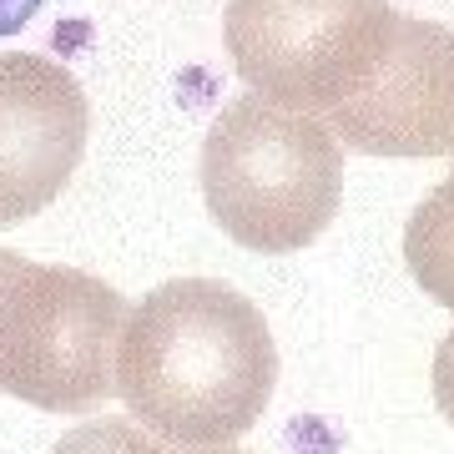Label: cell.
<instances>
[{"mask_svg":"<svg viewBox=\"0 0 454 454\" xmlns=\"http://www.w3.org/2000/svg\"><path fill=\"white\" fill-rule=\"evenodd\" d=\"M399 11L389 0H227L232 71L288 112H333L389 61Z\"/></svg>","mask_w":454,"mask_h":454,"instance_id":"obj_4","label":"cell"},{"mask_svg":"<svg viewBox=\"0 0 454 454\" xmlns=\"http://www.w3.org/2000/svg\"><path fill=\"white\" fill-rule=\"evenodd\" d=\"M197 454H243V450H227V444H217V450H197Z\"/></svg>","mask_w":454,"mask_h":454,"instance_id":"obj_12","label":"cell"},{"mask_svg":"<svg viewBox=\"0 0 454 454\" xmlns=\"http://www.w3.org/2000/svg\"><path fill=\"white\" fill-rule=\"evenodd\" d=\"M278 348L258 303L217 278H172L127 313L116 343L121 404L167 444L217 450L268 414Z\"/></svg>","mask_w":454,"mask_h":454,"instance_id":"obj_1","label":"cell"},{"mask_svg":"<svg viewBox=\"0 0 454 454\" xmlns=\"http://www.w3.org/2000/svg\"><path fill=\"white\" fill-rule=\"evenodd\" d=\"M434 404H439V414L454 424V328L434 348Z\"/></svg>","mask_w":454,"mask_h":454,"instance_id":"obj_9","label":"cell"},{"mask_svg":"<svg viewBox=\"0 0 454 454\" xmlns=\"http://www.w3.org/2000/svg\"><path fill=\"white\" fill-rule=\"evenodd\" d=\"M404 262L439 309L454 313V167L404 227Z\"/></svg>","mask_w":454,"mask_h":454,"instance_id":"obj_7","label":"cell"},{"mask_svg":"<svg viewBox=\"0 0 454 454\" xmlns=\"http://www.w3.org/2000/svg\"><path fill=\"white\" fill-rule=\"evenodd\" d=\"M51 0H0V35H16L20 26H31Z\"/></svg>","mask_w":454,"mask_h":454,"instance_id":"obj_10","label":"cell"},{"mask_svg":"<svg viewBox=\"0 0 454 454\" xmlns=\"http://www.w3.org/2000/svg\"><path fill=\"white\" fill-rule=\"evenodd\" d=\"M328 131L364 157H454V31L399 16L389 61L328 112Z\"/></svg>","mask_w":454,"mask_h":454,"instance_id":"obj_5","label":"cell"},{"mask_svg":"<svg viewBox=\"0 0 454 454\" xmlns=\"http://www.w3.org/2000/svg\"><path fill=\"white\" fill-rule=\"evenodd\" d=\"M127 298L82 273L26 262L0 298V394L46 414H91L116 394Z\"/></svg>","mask_w":454,"mask_h":454,"instance_id":"obj_3","label":"cell"},{"mask_svg":"<svg viewBox=\"0 0 454 454\" xmlns=\"http://www.w3.org/2000/svg\"><path fill=\"white\" fill-rule=\"evenodd\" d=\"M51 454H167V450L152 434H142V424L91 419V424H82V429H71Z\"/></svg>","mask_w":454,"mask_h":454,"instance_id":"obj_8","label":"cell"},{"mask_svg":"<svg viewBox=\"0 0 454 454\" xmlns=\"http://www.w3.org/2000/svg\"><path fill=\"white\" fill-rule=\"evenodd\" d=\"M91 106L66 66L26 51L0 56V227L46 212L82 167Z\"/></svg>","mask_w":454,"mask_h":454,"instance_id":"obj_6","label":"cell"},{"mask_svg":"<svg viewBox=\"0 0 454 454\" xmlns=\"http://www.w3.org/2000/svg\"><path fill=\"white\" fill-rule=\"evenodd\" d=\"M202 197L232 243L303 253L339 212L343 146L318 116L238 97L202 142Z\"/></svg>","mask_w":454,"mask_h":454,"instance_id":"obj_2","label":"cell"},{"mask_svg":"<svg viewBox=\"0 0 454 454\" xmlns=\"http://www.w3.org/2000/svg\"><path fill=\"white\" fill-rule=\"evenodd\" d=\"M20 268H26V258H20V253H5V247H0V298H5V288H11V283H16Z\"/></svg>","mask_w":454,"mask_h":454,"instance_id":"obj_11","label":"cell"}]
</instances>
